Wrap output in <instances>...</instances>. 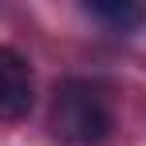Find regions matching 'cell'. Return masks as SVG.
Segmentation results:
<instances>
[{
	"mask_svg": "<svg viewBox=\"0 0 146 146\" xmlns=\"http://www.w3.org/2000/svg\"><path fill=\"white\" fill-rule=\"evenodd\" d=\"M87 16H95L99 24L115 28V32H134L138 24H146V4H134V0H91Z\"/></svg>",
	"mask_w": 146,
	"mask_h": 146,
	"instance_id": "obj_3",
	"label": "cell"
},
{
	"mask_svg": "<svg viewBox=\"0 0 146 146\" xmlns=\"http://www.w3.org/2000/svg\"><path fill=\"white\" fill-rule=\"evenodd\" d=\"M36 79L20 51L0 48V122H16L32 111Z\"/></svg>",
	"mask_w": 146,
	"mask_h": 146,
	"instance_id": "obj_2",
	"label": "cell"
},
{
	"mask_svg": "<svg viewBox=\"0 0 146 146\" xmlns=\"http://www.w3.org/2000/svg\"><path fill=\"white\" fill-rule=\"evenodd\" d=\"M115 126L111 99L91 79H67L51 99V134L63 146H99Z\"/></svg>",
	"mask_w": 146,
	"mask_h": 146,
	"instance_id": "obj_1",
	"label": "cell"
}]
</instances>
